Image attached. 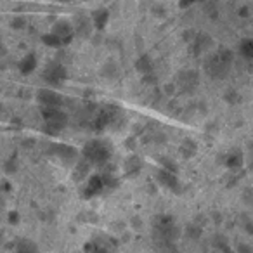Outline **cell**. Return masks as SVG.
I'll return each instance as SVG.
<instances>
[{"label":"cell","instance_id":"1","mask_svg":"<svg viewBox=\"0 0 253 253\" xmlns=\"http://www.w3.org/2000/svg\"><path fill=\"white\" fill-rule=\"evenodd\" d=\"M111 156V148L101 139H92L82 149V158L87 160L90 165H106Z\"/></svg>","mask_w":253,"mask_h":253},{"label":"cell","instance_id":"2","mask_svg":"<svg viewBox=\"0 0 253 253\" xmlns=\"http://www.w3.org/2000/svg\"><path fill=\"white\" fill-rule=\"evenodd\" d=\"M42 118L50 134H57L68 125V115L61 108H42Z\"/></svg>","mask_w":253,"mask_h":253},{"label":"cell","instance_id":"3","mask_svg":"<svg viewBox=\"0 0 253 253\" xmlns=\"http://www.w3.org/2000/svg\"><path fill=\"white\" fill-rule=\"evenodd\" d=\"M50 33H52V35L56 37L61 43H63V47L66 45V43H70L71 40L75 39V35H77L75 26L71 25L68 19H57V21L54 23L52 30H50Z\"/></svg>","mask_w":253,"mask_h":253},{"label":"cell","instance_id":"4","mask_svg":"<svg viewBox=\"0 0 253 253\" xmlns=\"http://www.w3.org/2000/svg\"><path fill=\"white\" fill-rule=\"evenodd\" d=\"M68 77V71L63 64L59 63H50L49 66L43 70V80L49 85H61Z\"/></svg>","mask_w":253,"mask_h":253},{"label":"cell","instance_id":"5","mask_svg":"<svg viewBox=\"0 0 253 253\" xmlns=\"http://www.w3.org/2000/svg\"><path fill=\"white\" fill-rule=\"evenodd\" d=\"M37 101L42 108H61L63 104V97L54 88H40L37 92Z\"/></svg>","mask_w":253,"mask_h":253},{"label":"cell","instance_id":"6","mask_svg":"<svg viewBox=\"0 0 253 253\" xmlns=\"http://www.w3.org/2000/svg\"><path fill=\"white\" fill-rule=\"evenodd\" d=\"M106 187V182H104V175H90L87 179V184H85V196L90 198V196H95L99 194L102 189Z\"/></svg>","mask_w":253,"mask_h":253},{"label":"cell","instance_id":"7","mask_svg":"<svg viewBox=\"0 0 253 253\" xmlns=\"http://www.w3.org/2000/svg\"><path fill=\"white\" fill-rule=\"evenodd\" d=\"M54 155L59 156L64 163H71V162H78V151L73 146L68 144H56L54 146Z\"/></svg>","mask_w":253,"mask_h":253},{"label":"cell","instance_id":"8","mask_svg":"<svg viewBox=\"0 0 253 253\" xmlns=\"http://www.w3.org/2000/svg\"><path fill=\"white\" fill-rule=\"evenodd\" d=\"M37 66H39V59H37V56L33 52L26 54V56L21 59V63H19V70H21V73H25V75L33 73V71L37 70Z\"/></svg>","mask_w":253,"mask_h":253},{"label":"cell","instance_id":"9","mask_svg":"<svg viewBox=\"0 0 253 253\" xmlns=\"http://www.w3.org/2000/svg\"><path fill=\"white\" fill-rule=\"evenodd\" d=\"M156 179H158V182L162 184V186L169 187V189H173V187L177 186L175 175H173V173L170 172V170H167V169L158 170V173H156Z\"/></svg>","mask_w":253,"mask_h":253},{"label":"cell","instance_id":"10","mask_svg":"<svg viewBox=\"0 0 253 253\" xmlns=\"http://www.w3.org/2000/svg\"><path fill=\"white\" fill-rule=\"evenodd\" d=\"M109 21V12L106 9H97V11L92 14V25L95 30H104V26Z\"/></svg>","mask_w":253,"mask_h":253},{"label":"cell","instance_id":"11","mask_svg":"<svg viewBox=\"0 0 253 253\" xmlns=\"http://www.w3.org/2000/svg\"><path fill=\"white\" fill-rule=\"evenodd\" d=\"M135 70L142 75H149L153 71V59L146 54H142L137 61H135Z\"/></svg>","mask_w":253,"mask_h":253},{"label":"cell","instance_id":"12","mask_svg":"<svg viewBox=\"0 0 253 253\" xmlns=\"http://www.w3.org/2000/svg\"><path fill=\"white\" fill-rule=\"evenodd\" d=\"M43 43H45L47 47H54V49H61V47H63V43H61L50 32L43 35Z\"/></svg>","mask_w":253,"mask_h":253},{"label":"cell","instance_id":"13","mask_svg":"<svg viewBox=\"0 0 253 253\" xmlns=\"http://www.w3.org/2000/svg\"><path fill=\"white\" fill-rule=\"evenodd\" d=\"M16 253H37V248H35V245H33L32 241H21L19 243V246H18V252Z\"/></svg>","mask_w":253,"mask_h":253},{"label":"cell","instance_id":"14","mask_svg":"<svg viewBox=\"0 0 253 253\" xmlns=\"http://www.w3.org/2000/svg\"><path fill=\"white\" fill-rule=\"evenodd\" d=\"M88 253H108V252H106L104 248H101V246H95V245H94V248H92Z\"/></svg>","mask_w":253,"mask_h":253}]
</instances>
